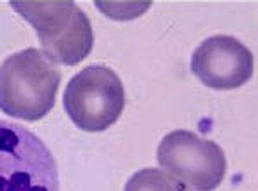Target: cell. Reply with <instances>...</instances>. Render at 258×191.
<instances>
[{
    "instance_id": "obj_4",
    "label": "cell",
    "mask_w": 258,
    "mask_h": 191,
    "mask_svg": "<svg viewBox=\"0 0 258 191\" xmlns=\"http://www.w3.org/2000/svg\"><path fill=\"white\" fill-rule=\"evenodd\" d=\"M124 106V85L117 73L106 66H87L66 87V113L76 128L89 133H99L113 126Z\"/></svg>"
},
{
    "instance_id": "obj_2",
    "label": "cell",
    "mask_w": 258,
    "mask_h": 191,
    "mask_svg": "<svg viewBox=\"0 0 258 191\" xmlns=\"http://www.w3.org/2000/svg\"><path fill=\"white\" fill-rule=\"evenodd\" d=\"M11 8L36 29L44 55L53 64H80L92 50V25L71 0H16Z\"/></svg>"
},
{
    "instance_id": "obj_3",
    "label": "cell",
    "mask_w": 258,
    "mask_h": 191,
    "mask_svg": "<svg viewBox=\"0 0 258 191\" xmlns=\"http://www.w3.org/2000/svg\"><path fill=\"white\" fill-rule=\"evenodd\" d=\"M0 191H60L51 151L36 133L0 120Z\"/></svg>"
},
{
    "instance_id": "obj_1",
    "label": "cell",
    "mask_w": 258,
    "mask_h": 191,
    "mask_svg": "<svg viewBox=\"0 0 258 191\" xmlns=\"http://www.w3.org/2000/svg\"><path fill=\"white\" fill-rule=\"evenodd\" d=\"M62 73L36 48L8 57L0 66V112L36 122L50 113Z\"/></svg>"
},
{
    "instance_id": "obj_6",
    "label": "cell",
    "mask_w": 258,
    "mask_h": 191,
    "mask_svg": "<svg viewBox=\"0 0 258 191\" xmlns=\"http://www.w3.org/2000/svg\"><path fill=\"white\" fill-rule=\"evenodd\" d=\"M253 53L232 36H212L195 50L191 71L216 90L239 89L253 76Z\"/></svg>"
},
{
    "instance_id": "obj_7",
    "label": "cell",
    "mask_w": 258,
    "mask_h": 191,
    "mask_svg": "<svg viewBox=\"0 0 258 191\" xmlns=\"http://www.w3.org/2000/svg\"><path fill=\"white\" fill-rule=\"evenodd\" d=\"M124 191H193L172 177L170 173H165L158 168H144L135 173L127 180Z\"/></svg>"
},
{
    "instance_id": "obj_5",
    "label": "cell",
    "mask_w": 258,
    "mask_h": 191,
    "mask_svg": "<svg viewBox=\"0 0 258 191\" xmlns=\"http://www.w3.org/2000/svg\"><path fill=\"white\" fill-rule=\"evenodd\" d=\"M158 163L193 191H214L226 173L223 149L187 130L165 135L158 147Z\"/></svg>"
}]
</instances>
